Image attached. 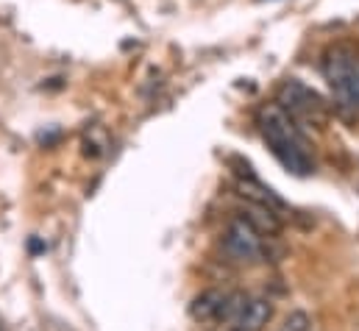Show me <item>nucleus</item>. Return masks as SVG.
Here are the masks:
<instances>
[{"label":"nucleus","mask_w":359,"mask_h":331,"mask_svg":"<svg viewBox=\"0 0 359 331\" xmlns=\"http://www.w3.org/2000/svg\"><path fill=\"white\" fill-rule=\"evenodd\" d=\"M259 131L273 151V156L287 167L292 175H309L312 173V156L306 151V137L301 134V126L278 106L265 103L257 114Z\"/></svg>","instance_id":"f257e3e1"},{"label":"nucleus","mask_w":359,"mask_h":331,"mask_svg":"<svg viewBox=\"0 0 359 331\" xmlns=\"http://www.w3.org/2000/svg\"><path fill=\"white\" fill-rule=\"evenodd\" d=\"M276 103L298 123V126H315L323 128L329 120V106L326 100L306 83H301L298 79H287L276 92Z\"/></svg>","instance_id":"f03ea898"},{"label":"nucleus","mask_w":359,"mask_h":331,"mask_svg":"<svg viewBox=\"0 0 359 331\" xmlns=\"http://www.w3.org/2000/svg\"><path fill=\"white\" fill-rule=\"evenodd\" d=\"M323 76L337 95L340 106L359 112V65L346 48H334L323 59Z\"/></svg>","instance_id":"7ed1b4c3"},{"label":"nucleus","mask_w":359,"mask_h":331,"mask_svg":"<svg viewBox=\"0 0 359 331\" xmlns=\"http://www.w3.org/2000/svg\"><path fill=\"white\" fill-rule=\"evenodd\" d=\"M223 250L243 264H254L259 259L268 256V237L262 231H257L248 220H243L240 215L226 226L223 234Z\"/></svg>","instance_id":"20e7f679"},{"label":"nucleus","mask_w":359,"mask_h":331,"mask_svg":"<svg viewBox=\"0 0 359 331\" xmlns=\"http://www.w3.org/2000/svg\"><path fill=\"white\" fill-rule=\"evenodd\" d=\"M237 192H240L245 201H251V203L268 206V209H273V212H287V203H284L270 187H265L257 175H251V173H245V175L237 178Z\"/></svg>","instance_id":"39448f33"},{"label":"nucleus","mask_w":359,"mask_h":331,"mask_svg":"<svg viewBox=\"0 0 359 331\" xmlns=\"http://www.w3.org/2000/svg\"><path fill=\"white\" fill-rule=\"evenodd\" d=\"M223 301H226V292H220V290H203L201 295L192 298V304H189V318H192L195 323H212V320L220 318Z\"/></svg>","instance_id":"423d86ee"},{"label":"nucleus","mask_w":359,"mask_h":331,"mask_svg":"<svg viewBox=\"0 0 359 331\" xmlns=\"http://www.w3.org/2000/svg\"><path fill=\"white\" fill-rule=\"evenodd\" d=\"M270 318H273V304L270 301H265V298H248V304H245V309H243V315H240L234 329L262 331L268 326Z\"/></svg>","instance_id":"0eeeda50"},{"label":"nucleus","mask_w":359,"mask_h":331,"mask_svg":"<svg viewBox=\"0 0 359 331\" xmlns=\"http://www.w3.org/2000/svg\"><path fill=\"white\" fill-rule=\"evenodd\" d=\"M240 217L243 220H248L257 231H262L265 237H273V234H278V229H281V217H278V212H273L268 206H259V203H251V201H245V209L240 212Z\"/></svg>","instance_id":"6e6552de"},{"label":"nucleus","mask_w":359,"mask_h":331,"mask_svg":"<svg viewBox=\"0 0 359 331\" xmlns=\"http://www.w3.org/2000/svg\"><path fill=\"white\" fill-rule=\"evenodd\" d=\"M245 304H248V298H245L243 292H231V295H226V301H223V309H220V318H217V320H226V323H234V326H237V320H240V315H243Z\"/></svg>","instance_id":"1a4fd4ad"},{"label":"nucleus","mask_w":359,"mask_h":331,"mask_svg":"<svg viewBox=\"0 0 359 331\" xmlns=\"http://www.w3.org/2000/svg\"><path fill=\"white\" fill-rule=\"evenodd\" d=\"M281 331H312V320L306 312H290Z\"/></svg>","instance_id":"9d476101"},{"label":"nucleus","mask_w":359,"mask_h":331,"mask_svg":"<svg viewBox=\"0 0 359 331\" xmlns=\"http://www.w3.org/2000/svg\"><path fill=\"white\" fill-rule=\"evenodd\" d=\"M231 331H240V329H231Z\"/></svg>","instance_id":"9b49d317"}]
</instances>
